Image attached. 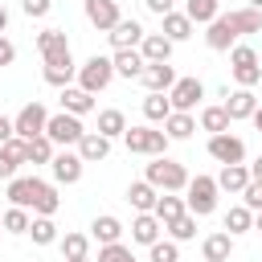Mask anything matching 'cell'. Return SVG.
Masks as SVG:
<instances>
[{"label":"cell","mask_w":262,"mask_h":262,"mask_svg":"<svg viewBox=\"0 0 262 262\" xmlns=\"http://www.w3.org/2000/svg\"><path fill=\"white\" fill-rule=\"evenodd\" d=\"M12 135H16V131H12V119H4V115H0V143H4V139H12Z\"/></svg>","instance_id":"cell-50"},{"label":"cell","mask_w":262,"mask_h":262,"mask_svg":"<svg viewBox=\"0 0 262 262\" xmlns=\"http://www.w3.org/2000/svg\"><path fill=\"white\" fill-rule=\"evenodd\" d=\"M250 180H262V156H258V160L250 164Z\"/></svg>","instance_id":"cell-51"},{"label":"cell","mask_w":262,"mask_h":262,"mask_svg":"<svg viewBox=\"0 0 262 262\" xmlns=\"http://www.w3.org/2000/svg\"><path fill=\"white\" fill-rule=\"evenodd\" d=\"M74 147H78V156H82L86 164H98V160H106V156H111V139H106V135H98V131H86Z\"/></svg>","instance_id":"cell-17"},{"label":"cell","mask_w":262,"mask_h":262,"mask_svg":"<svg viewBox=\"0 0 262 262\" xmlns=\"http://www.w3.org/2000/svg\"><path fill=\"white\" fill-rule=\"evenodd\" d=\"M86 250H90L86 233H66L61 237V258H86Z\"/></svg>","instance_id":"cell-40"},{"label":"cell","mask_w":262,"mask_h":262,"mask_svg":"<svg viewBox=\"0 0 262 262\" xmlns=\"http://www.w3.org/2000/svg\"><path fill=\"white\" fill-rule=\"evenodd\" d=\"M86 20H90L98 33H111L123 16H119V4H115V0H86Z\"/></svg>","instance_id":"cell-13"},{"label":"cell","mask_w":262,"mask_h":262,"mask_svg":"<svg viewBox=\"0 0 262 262\" xmlns=\"http://www.w3.org/2000/svg\"><path fill=\"white\" fill-rule=\"evenodd\" d=\"M20 8H25V16H45L53 8V0H20Z\"/></svg>","instance_id":"cell-46"},{"label":"cell","mask_w":262,"mask_h":262,"mask_svg":"<svg viewBox=\"0 0 262 262\" xmlns=\"http://www.w3.org/2000/svg\"><path fill=\"white\" fill-rule=\"evenodd\" d=\"M246 229H254V213H250L246 205H233V209L225 213V233L237 237V233H246Z\"/></svg>","instance_id":"cell-35"},{"label":"cell","mask_w":262,"mask_h":262,"mask_svg":"<svg viewBox=\"0 0 262 262\" xmlns=\"http://www.w3.org/2000/svg\"><path fill=\"white\" fill-rule=\"evenodd\" d=\"M111 66H115V74H119V78H127V82H131V78H139V74H143V66H147V61H143V53H139V49H115Z\"/></svg>","instance_id":"cell-19"},{"label":"cell","mask_w":262,"mask_h":262,"mask_svg":"<svg viewBox=\"0 0 262 262\" xmlns=\"http://www.w3.org/2000/svg\"><path fill=\"white\" fill-rule=\"evenodd\" d=\"M8 201H12L16 209L41 213V217H53L57 205H61L57 188L45 184V180H37V176H12V180H8Z\"/></svg>","instance_id":"cell-1"},{"label":"cell","mask_w":262,"mask_h":262,"mask_svg":"<svg viewBox=\"0 0 262 262\" xmlns=\"http://www.w3.org/2000/svg\"><path fill=\"white\" fill-rule=\"evenodd\" d=\"M229 115H225V106H205L201 111V131H209V135H221V131H229Z\"/></svg>","instance_id":"cell-33"},{"label":"cell","mask_w":262,"mask_h":262,"mask_svg":"<svg viewBox=\"0 0 262 262\" xmlns=\"http://www.w3.org/2000/svg\"><path fill=\"white\" fill-rule=\"evenodd\" d=\"M123 143H127V151H135V156H164L172 139H168L164 131H156V127H127V131H123Z\"/></svg>","instance_id":"cell-5"},{"label":"cell","mask_w":262,"mask_h":262,"mask_svg":"<svg viewBox=\"0 0 262 262\" xmlns=\"http://www.w3.org/2000/svg\"><path fill=\"white\" fill-rule=\"evenodd\" d=\"M147 184H156L160 192H184V184H188V172H184V164H176V160H168V156H151V164H147V176H143Z\"/></svg>","instance_id":"cell-2"},{"label":"cell","mask_w":262,"mask_h":262,"mask_svg":"<svg viewBox=\"0 0 262 262\" xmlns=\"http://www.w3.org/2000/svg\"><path fill=\"white\" fill-rule=\"evenodd\" d=\"M201 98H205V82H201V78H176L172 90H168L172 111H192Z\"/></svg>","instance_id":"cell-10"},{"label":"cell","mask_w":262,"mask_h":262,"mask_svg":"<svg viewBox=\"0 0 262 262\" xmlns=\"http://www.w3.org/2000/svg\"><path fill=\"white\" fill-rule=\"evenodd\" d=\"M12 61H16V45L0 33V66H12Z\"/></svg>","instance_id":"cell-48"},{"label":"cell","mask_w":262,"mask_h":262,"mask_svg":"<svg viewBox=\"0 0 262 262\" xmlns=\"http://www.w3.org/2000/svg\"><path fill=\"white\" fill-rule=\"evenodd\" d=\"M139 82H143L147 90L168 94V90H172V82H176V70H172L168 61H147V66H143V74H139Z\"/></svg>","instance_id":"cell-15"},{"label":"cell","mask_w":262,"mask_h":262,"mask_svg":"<svg viewBox=\"0 0 262 262\" xmlns=\"http://www.w3.org/2000/svg\"><path fill=\"white\" fill-rule=\"evenodd\" d=\"M192 131H196L192 111H172V115L164 119V135H168V139H188Z\"/></svg>","instance_id":"cell-29"},{"label":"cell","mask_w":262,"mask_h":262,"mask_svg":"<svg viewBox=\"0 0 262 262\" xmlns=\"http://www.w3.org/2000/svg\"><path fill=\"white\" fill-rule=\"evenodd\" d=\"M172 115V102H168V94H160V90H147V98H143V119L147 123H164Z\"/></svg>","instance_id":"cell-31"},{"label":"cell","mask_w":262,"mask_h":262,"mask_svg":"<svg viewBox=\"0 0 262 262\" xmlns=\"http://www.w3.org/2000/svg\"><path fill=\"white\" fill-rule=\"evenodd\" d=\"M37 49H41L45 66H74L70 37H66L61 29H41V33H37Z\"/></svg>","instance_id":"cell-6"},{"label":"cell","mask_w":262,"mask_h":262,"mask_svg":"<svg viewBox=\"0 0 262 262\" xmlns=\"http://www.w3.org/2000/svg\"><path fill=\"white\" fill-rule=\"evenodd\" d=\"M237 196H242V205H246L250 213H258V209H262V180H250Z\"/></svg>","instance_id":"cell-44"},{"label":"cell","mask_w":262,"mask_h":262,"mask_svg":"<svg viewBox=\"0 0 262 262\" xmlns=\"http://www.w3.org/2000/svg\"><path fill=\"white\" fill-rule=\"evenodd\" d=\"M217 180L213 176H188V184H184V209L192 213V217H209L213 209H217Z\"/></svg>","instance_id":"cell-3"},{"label":"cell","mask_w":262,"mask_h":262,"mask_svg":"<svg viewBox=\"0 0 262 262\" xmlns=\"http://www.w3.org/2000/svg\"><path fill=\"white\" fill-rule=\"evenodd\" d=\"M90 237H94L98 246H106V242H123V221H119V217H111V213H102V217H94Z\"/></svg>","instance_id":"cell-27"},{"label":"cell","mask_w":262,"mask_h":262,"mask_svg":"<svg viewBox=\"0 0 262 262\" xmlns=\"http://www.w3.org/2000/svg\"><path fill=\"white\" fill-rule=\"evenodd\" d=\"M205 41H209V49H217V53H225V49H233V45H237V33H233V25L225 20V12H217V16L209 20Z\"/></svg>","instance_id":"cell-14"},{"label":"cell","mask_w":262,"mask_h":262,"mask_svg":"<svg viewBox=\"0 0 262 262\" xmlns=\"http://www.w3.org/2000/svg\"><path fill=\"white\" fill-rule=\"evenodd\" d=\"M106 37H111L115 49H139V41H143V25H139V20H119Z\"/></svg>","instance_id":"cell-18"},{"label":"cell","mask_w":262,"mask_h":262,"mask_svg":"<svg viewBox=\"0 0 262 262\" xmlns=\"http://www.w3.org/2000/svg\"><path fill=\"white\" fill-rule=\"evenodd\" d=\"M225 20L233 25V33H237V37H242V33H262V12H258V8H250V4H246V8H229V12H225Z\"/></svg>","instance_id":"cell-21"},{"label":"cell","mask_w":262,"mask_h":262,"mask_svg":"<svg viewBox=\"0 0 262 262\" xmlns=\"http://www.w3.org/2000/svg\"><path fill=\"white\" fill-rule=\"evenodd\" d=\"M74 78H78V66H45V82H49V86H57V90H61V86H70Z\"/></svg>","instance_id":"cell-41"},{"label":"cell","mask_w":262,"mask_h":262,"mask_svg":"<svg viewBox=\"0 0 262 262\" xmlns=\"http://www.w3.org/2000/svg\"><path fill=\"white\" fill-rule=\"evenodd\" d=\"M111 78H115V66H111V57H86L82 66H78V86L82 90H90V94H98V90H106L111 86Z\"/></svg>","instance_id":"cell-7"},{"label":"cell","mask_w":262,"mask_h":262,"mask_svg":"<svg viewBox=\"0 0 262 262\" xmlns=\"http://www.w3.org/2000/svg\"><path fill=\"white\" fill-rule=\"evenodd\" d=\"M143 4H147V12H156V16H164V12L176 8V0H143Z\"/></svg>","instance_id":"cell-49"},{"label":"cell","mask_w":262,"mask_h":262,"mask_svg":"<svg viewBox=\"0 0 262 262\" xmlns=\"http://www.w3.org/2000/svg\"><path fill=\"white\" fill-rule=\"evenodd\" d=\"M217 12H221V0H188V4H184V16H188L192 25H209Z\"/></svg>","instance_id":"cell-32"},{"label":"cell","mask_w":262,"mask_h":262,"mask_svg":"<svg viewBox=\"0 0 262 262\" xmlns=\"http://www.w3.org/2000/svg\"><path fill=\"white\" fill-rule=\"evenodd\" d=\"M127 131V115L123 111H98V135H106V139H115V135H123Z\"/></svg>","instance_id":"cell-34"},{"label":"cell","mask_w":262,"mask_h":262,"mask_svg":"<svg viewBox=\"0 0 262 262\" xmlns=\"http://www.w3.org/2000/svg\"><path fill=\"white\" fill-rule=\"evenodd\" d=\"M66 262H90V258H66Z\"/></svg>","instance_id":"cell-56"},{"label":"cell","mask_w":262,"mask_h":262,"mask_svg":"<svg viewBox=\"0 0 262 262\" xmlns=\"http://www.w3.org/2000/svg\"><path fill=\"white\" fill-rule=\"evenodd\" d=\"M139 53H143V61H168V57H172V41H168L164 33H143Z\"/></svg>","instance_id":"cell-25"},{"label":"cell","mask_w":262,"mask_h":262,"mask_svg":"<svg viewBox=\"0 0 262 262\" xmlns=\"http://www.w3.org/2000/svg\"><path fill=\"white\" fill-rule=\"evenodd\" d=\"M160 25H164L160 33H164V37H168L172 45H176V41H188V37H192V20H188L184 12H176V8H172V12H164V16H160Z\"/></svg>","instance_id":"cell-22"},{"label":"cell","mask_w":262,"mask_h":262,"mask_svg":"<svg viewBox=\"0 0 262 262\" xmlns=\"http://www.w3.org/2000/svg\"><path fill=\"white\" fill-rule=\"evenodd\" d=\"M250 119H254V127L262 131V106H254V115H250Z\"/></svg>","instance_id":"cell-53"},{"label":"cell","mask_w":262,"mask_h":262,"mask_svg":"<svg viewBox=\"0 0 262 262\" xmlns=\"http://www.w3.org/2000/svg\"><path fill=\"white\" fill-rule=\"evenodd\" d=\"M8 29V8H4V0H0V33Z\"/></svg>","instance_id":"cell-52"},{"label":"cell","mask_w":262,"mask_h":262,"mask_svg":"<svg viewBox=\"0 0 262 262\" xmlns=\"http://www.w3.org/2000/svg\"><path fill=\"white\" fill-rule=\"evenodd\" d=\"M156 196H160V188H156V184H147V180H135V184L127 188V201H131V209H135V213H151Z\"/></svg>","instance_id":"cell-30"},{"label":"cell","mask_w":262,"mask_h":262,"mask_svg":"<svg viewBox=\"0 0 262 262\" xmlns=\"http://www.w3.org/2000/svg\"><path fill=\"white\" fill-rule=\"evenodd\" d=\"M0 233H4V221H0Z\"/></svg>","instance_id":"cell-57"},{"label":"cell","mask_w":262,"mask_h":262,"mask_svg":"<svg viewBox=\"0 0 262 262\" xmlns=\"http://www.w3.org/2000/svg\"><path fill=\"white\" fill-rule=\"evenodd\" d=\"M45 123H49V111L41 102H25L16 111V119H12V131L20 139H37V135H45Z\"/></svg>","instance_id":"cell-9"},{"label":"cell","mask_w":262,"mask_h":262,"mask_svg":"<svg viewBox=\"0 0 262 262\" xmlns=\"http://www.w3.org/2000/svg\"><path fill=\"white\" fill-rule=\"evenodd\" d=\"M221 192H242L250 184V168L246 164H221V176H213Z\"/></svg>","instance_id":"cell-23"},{"label":"cell","mask_w":262,"mask_h":262,"mask_svg":"<svg viewBox=\"0 0 262 262\" xmlns=\"http://www.w3.org/2000/svg\"><path fill=\"white\" fill-rule=\"evenodd\" d=\"M0 221H4V233H29V221L33 217H29V209H16L12 205L8 213H0Z\"/></svg>","instance_id":"cell-38"},{"label":"cell","mask_w":262,"mask_h":262,"mask_svg":"<svg viewBox=\"0 0 262 262\" xmlns=\"http://www.w3.org/2000/svg\"><path fill=\"white\" fill-rule=\"evenodd\" d=\"M16 168H20V164H16V160L0 147V180H12V176H16Z\"/></svg>","instance_id":"cell-47"},{"label":"cell","mask_w":262,"mask_h":262,"mask_svg":"<svg viewBox=\"0 0 262 262\" xmlns=\"http://www.w3.org/2000/svg\"><path fill=\"white\" fill-rule=\"evenodd\" d=\"M254 229H258V233H262V209H258V213H254Z\"/></svg>","instance_id":"cell-54"},{"label":"cell","mask_w":262,"mask_h":262,"mask_svg":"<svg viewBox=\"0 0 262 262\" xmlns=\"http://www.w3.org/2000/svg\"><path fill=\"white\" fill-rule=\"evenodd\" d=\"M82 168H86V160L78 151H53V160H49V172H53L57 184H78Z\"/></svg>","instance_id":"cell-12"},{"label":"cell","mask_w":262,"mask_h":262,"mask_svg":"<svg viewBox=\"0 0 262 262\" xmlns=\"http://www.w3.org/2000/svg\"><path fill=\"white\" fill-rule=\"evenodd\" d=\"M151 213H156L160 225H168V221H176V217L188 213V209H184V196H176V192H160L156 205H151Z\"/></svg>","instance_id":"cell-26"},{"label":"cell","mask_w":262,"mask_h":262,"mask_svg":"<svg viewBox=\"0 0 262 262\" xmlns=\"http://www.w3.org/2000/svg\"><path fill=\"white\" fill-rule=\"evenodd\" d=\"M147 250H151V254H147V262H180L176 242H151Z\"/></svg>","instance_id":"cell-43"},{"label":"cell","mask_w":262,"mask_h":262,"mask_svg":"<svg viewBox=\"0 0 262 262\" xmlns=\"http://www.w3.org/2000/svg\"><path fill=\"white\" fill-rule=\"evenodd\" d=\"M29 237H33L37 246H53V242H57V225H53V217H41V213H37V217L29 221Z\"/></svg>","instance_id":"cell-36"},{"label":"cell","mask_w":262,"mask_h":262,"mask_svg":"<svg viewBox=\"0 0 262 262\" xmlns=\"http://www.w3.org/2000/svg\"><path fill=\"white\" fill-rule=\"evenodd\" d=\"M225 115L237 123V119H250L254 115V106H258V98H254V90H246V86H237V90H225Z\"/></svg>","instance_id":"cell-16"},{"label":"cell","mask_w":262,"mask_h":262,"mask_svg":"<svg viewBox=\"0 0 262 262\" xmlns=\"http://www.w3.org/2000/svg\"><path fill=\"white\" fill-rule=\"evenodd\" d=\"M61 111H70V115H90L94 111V94L90 90H82V86H61Z\"/></svg>","instance_id":"cell-20"},{"label":"cell","mask_w":262,"mask_h":262,"mask_svg":"<svg viewBox=\"0 0 262 262\" xmlns=\"http://www.w3.org/2000/svg\"><path fill=\"white\" fill-rule=\"evenodd\" d=\"M98 262H135V254H131V246H123V242H106V246L98 250Z\"/></svg>","instance_id":"cell-42"},{"label":"cell","mask_w":262,"mask_h":262,"mask_svg":"<svg viewBox=\"0 0 262 262\" xmlns=\"http://www.w3.org/2000/svg\"><path fill=\"white\" fill-rule=\"evenodd\" d=\"M45 135H49L53 143H61V147H74V143L86 135V127H82V119H78V115L61 111V115H49V123H45Z\"/></svg>","instance_id":"cell-8"},{"label":"cell","mask_w":262,"mask_h":262,"mask_svg":"<svg viewBox=\"0 0 262 262\" xmlns=\"http://www.w3.org/2000/svg\"><path fill=\"white\" fill-rule=\"evenodd\" d=\"M160 221H156V213H135V221H131V242H139V246H151V242H160Z\"/></svg>","instance_id":"cell-24"},{"label":"cell","mask_w":262,"mask_h":262,"mask_svg":"<svg viewBox=\"0 0 262 262\" xmlns=\"http://www.w3.org/2000/svg\"><path fill=\"white\" fill-rule=\"evenodd\" d=\"M229 70H233V82H237V86H246V90H254V86L262 82L258 53H254L250 45H233V49H229Z\"/></svg>","instance_id":"cell-4"},{"label":"cell","mask_w":262,"mask_h":262,"mask_svg":"<svg viewBox=\"0 0 262 262\" xmlns=\"http://www.w3.org/2000/svg\"><path fill=\"white\" fill-rule=\"evenodd\" d=\"M49 160H53V139L49 135L29 139V164H49Z\"/></svg>","instance_id":"cell-39"},{"label":"cell","mask_w":262,"mask_h":262,"mask_svg":"<svg viewBox=\"0 0 262 262\" xmlns=\"http://www.w3.org/2000/svg\"><path fill=\"white\" fill-rule=\"evenodd\" d=\"M209 156H213L217 164H242V160H246V143H242L237 135L221 131V135H209Z\"/></svg>","instance_id":"cell-11"},{"label":"cell","mask_w":262,"mask_h":262,"mask_svg":"<svg viewBox=\"0 0 262 262\" xmlns=\"http://www.w3.org/2000/svg\"><path fill=\"white\" fill-rule=\"evenodd\" d=\"M0 147H4V151H8V156H12L16 164H29V139H20V135H12V139H4Z\"/></svg>","instance_id":"cell-45"},{"label":"cell","mask_w":262,"mask_h":262,"mask_svg":"<svg viewBox=\"0 0 262 262\" xmlns=\"http://www.w3.org/2000/svg\"><path fill=\"white\" fill-rule=\"evenodd\" d=\"M246 4H250V8H258V12H262V0H246Z\"/></svg>","instance_id":"cell-55"},{"label":"cell","mask_w":262,"mask_h":262,"mask_svg":"<svg viewBox=\"0 0 262 262\" xmlns=\"http://www.w3.org/2000/svg\"><path fill=\"white\" fill-rule=\"evenodd\" d=\"M164 229L172 233V242H188V237H196V217H192V213H180V217L168 221Z\"/></svg>","instance_id":"cell-37"},{"label":"cell","mask_w":262,"mask_h":262,"mask_svg":"<svg viewBox=\"0 0 262 262\" xmlns=\"http://www.w3.org/2000/svg\"><path fill=\"white\" fill-rule=\"evenodd\" d=\"M201 254H205V262H229L233 237H229V233H209V237L201 242Z\"/></svg>","instance_id":"cell-28"}]
</instances>
